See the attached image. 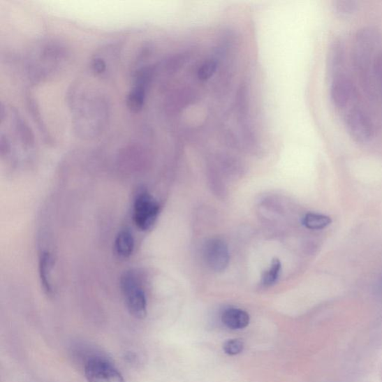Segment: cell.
<instances>
[{"mask_svg":"<svg viewBox=\"0 0 382 382\" xmlns=\"http://www.w3.org/2000/svg\"><path fill=\"white\" fill-rule=\"evenodd\" d=\"M374 72L375 78L382 92V52L375 58L374 64Z\"/></svg>","mask_w":382,"mask_h":382,"instance_id":"obj_20","label":"cell"},{"mask_svg":"<svg viewBox=\"0 0 382 382\" xmlns=\"http://www.w3.org/2000/svg\"><path fill=\"white\" fill-rule=\"evenodd\" d=\"M68 58V51L59 41L47 40L38 43L29 53L27 71L34 82L47 80L57 73Z\"/></svg>","mask_w":382,"mask_h":382,"instance_id":"obj_2","label":"cell"},{"mask_svg":"<svg viewBox=\"0 0 382 382\" xmlns=\"http://www.w3.org/2000/svg\"><path fill=\"white\" fill-rule=\"evenodd\" d=\"M135 242L134 236L127 229L117 234L114 243V252L121 259L128 258L134 253Z\"/></svg>","mask_w":382,"mask_h":382,"instance_id":"obj_11","label":"cell"},{"mask_svg":"<svg viewBox=\"0 0 382 382\" xmlns=\"http://www.w3.org/2000/svg\"><path fill=\"white\" fill-rule=\"evenodd\" d=\"M355 87L351 80L344 75H336L331 85V98L335 106L342 109L346 108L355 97Z\"/></svg>","mask_w":382,"mask_h":382,"instance_id":"obj_9","label":"cell"},{"mask_svg":"<svg viewBox=\"0 0 382 382\" xmlns=\"http://www.w3.org/2000/svg\"><path fill=\"white\" fill-rule=\"evenodd\" d=\"M53 258L48 251H43L39 259V277L43 291L47 296H53L54 290L52 284V271Z\"/></svg>","mask_w":382,"mask_h":382,"instance_id":"obj_10","label":"cell"},{"mask_svg":"<svg viewBox=\"0 0 382 382\" xmlns=\"http://www.w3.org/2000/svg\"><path fill=\"white\" fill-rule=\"evenodd\" d=\"M121 288L130 314L137 319H145L147 314V300L135 272L128 270L124 272L121 278Z\"/></svg>","mask_w":382,"mask_h":382,"instance_id":"obj_3","label":"cell"},{"mask_svg":"<svg viewBox=\"0 0 382 382\" xmlns=\"http://www.w3.org/2000/svg\"><path fill=\"white\" fill-rule=\"evenodd\" d=\"M154 68L144 67L135 73L134 86L126 99V105L131 112L138 113L143 109L147 91L154 78Z\"/></svg>","mask_w":382,"mask_h":382,"instance_id":"obj_6","label":"cell"},{"mask_svg":"<svg viewBox=\"0 0 382 382\" xmlns=\"http://www.w3.org/2000/svg\"><path fill=\"white\" fill-rule=\"evenodd\" d=\"M334 8L338 15L347 17L355 12L357 4L351 0H338V1L335 2Z\"/></svg>","mask_w":382,"mask_h":382,"instance_id":"obj_15","label":"cell"},{"mask_svg":"<svg viewBox=\"0 0 382 382\" xmlns=\"http://www.w3.org/2000/svg\"><path fill=\"white\" fill-rule=\"evenodd\" d=\"M346 126L351 136L360 143H366L374 135V127L369 117L361 110H352L345 119Z\"/></svg>","mask_w":382,"mask_h":382,"instance_id":"obj_7","label":"cell"},{"mask_svg":"<svg viewBox=\"0 0 382 382\" xmlns=\"http://www.w3.org/2000/svg\"><path fill=\"white\" fill-rule=\"evenodd\" d=\"M249 315L244 310L228 309L222 315V322L228 329L242 330L249 323Z\"/></svg>","mask_w":382,"mask_h":382,"instance_id":"obj_12","label":"cell"},{"mask_svg":"<svg viewBox=\"0 0 382 382\" xmlns=\"http://www.w3.org/2000/svg\"><path fill=\"white\" fill-rule=\"evenodd\" d=\"M27 102L29 104V108L30 109L31 113L32 116H34V119H36L38 126L41 132L42 133L43 137H45V138H46L47 140L48 141L52 140V138L47 132L46 126L43 125L42 122V119L41 118V114L39 113L38 107L36 105L35 100L34 99V98L29 96Z\"/></svg>","mask_w":382,"mask_h":382,"instance_id":"obj_16","label":"cell"},{"mask_svg":"<svg viewBox=\"0 0 382 382\" xmlns=\"http://www.w3.org/2000/svg\"><path fill=\"white\" fill-rule=\"evenodd\" d=\"M217 66L214 60H207L203 62L198 71V76L200 80L205 81L212 78L216 73Z\"/></svg>","mask_w":382,"mask_h":382,"instance_id":"obj_17","label":"cell"},{"mask_svg":"<svg viewBox=\"0 0 382 382\" xmlns=\"http://www.w3.org/2000/svg\"><path fill=\"white\" fill-rule=\"evenodd\" d=\"M281 270V264L279 258H274L271 262L270 267L265 272L262 283L265 286L274 285L279 278Z\"/></svg>","mask_w":382,"mask_h":382,"instance_id":"obj_14","label":"cell"},{"mask_svg":"<svg viewBox=\"0 0 382 382\" xmlns=\"http://www.w3.org/2000/svg\"><path fill=\"white\" fill-rule=\"evenodd\" d=\"M332 221L329 216H326L321 214L309 213L303 218V225L309 228L314 229H322L329 226Z\"/></svg>","mask_w":382,"mask_h":382,"instance_id":"obj_13","label":"cell"},{"mask_svg":"<svg viewBox=\"0 0 382 382\" xmlns=\"http://www.w3.org/2000/svg\"><path fill=\"white\" fill-rule=\"evenodd\" d=\"M206 264L216 272L225 270L229 263L227 244L221 239H212L206 244L204 252Z\"/></svg>","mask_w":382,"mask_h":382,"instance_id":"obj_8","label":"cell"},{"mask_svg":"<svg viewBox=\"0 0 382 382\" xmlns=\"http://www.w3.org/2000/svg\"><path fill=\"white\" fill-rule=\"evenodd\" d=\"M84 372L87 382H126L115 365L101 355L87 357Z\"/></svg>","mask_w":382,"mask_h":382,"instance_id":"obj_4","label":"cell"},{"mask_svg":"<svg viewBox=\"0 0 382 382\" xmlns=\"http://www.w3.org/2000/svg\"><path fill=\"white\" fill-rule=\"evenodd\" d=\"M160 213V205L147 191L136 196L133 205V221L141 231H149L154 226Z\"/></svg>","mask_w":382,"mask_h":382,"instance_id":"obj_5","label":"cell"},{"mask_svg":"<svg viewBox=\"0 0 382 382\" xmlns=\"http://www.w3.org/2000/svg\"><path fill=\"white\" fill-rule=\"evenodd\" d=\"M91 69L96 74L102 75L107 73V61L101 57H95L91 61Z\"/></svg>","mask_w":382,"mask_h":382,"instance_id":"obj_19","label":"cell"},{"mask_svg":"<svg viewBox=\"0 0 382 382\" xmlns=\"http://www.w3.org/2000/svg\"><path fill=\"white\" fill-rule=\"evenodd\" d=\"M74 132L83 139L99 137L110 118V104L99 90L74 85L68 94Z\"/></svg>","mask_w":382,"mask_h":382,"instance_id":"obj_1","label":"cell"},{"mask_svg":"<svg viewBox=\"0 0 382 382\" xmlns=\"http://www.w3.org/2000/svg\"><path fill=\"white\" fill-rule=\"evenodd\" d=\"M223 351L228 355H236L244 351V344L241 339H231L223 344Z\"/></svg>","mask_w":382,"mask_h":382,"instance_id":"obj_18","label":"cell"}]
</instances>
